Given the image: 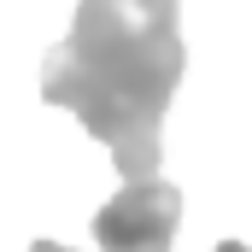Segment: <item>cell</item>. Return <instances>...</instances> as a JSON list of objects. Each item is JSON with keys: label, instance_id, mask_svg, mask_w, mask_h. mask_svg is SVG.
I'll list each match as a JSON object with an SVG mask.
<instances>
[{"label": "cell", "instance_id": "1", "mask_svg": "<svg viewBox=\"0 0 252 252\" xmlns=\"http://www.w3.org/2000/svg\"><path fill=\"white\" fill-rule=\"evenodd\" d=\"M176 0H82L76 24L41 64V94L76 112L124 182H153L164 153V112L182 82Z\"/></svg>", "mask_w": 252, "mask_h": 252}, {"label": "cell", "instance_id": "2", "mask_svg": "<svg viewBox=\"0 0 252 252\" xmlns=\"http://www.w3.org/2000/svg\"><path fill=\"white\" fill-rule=\"evenodd\" d=\"M182 223V193L170 182H124L94 211V247L100 252H170Z\"/></svg>", "mask_w": 252, "mask_h": 252}, {"label": "cell", "instance_id": "3", "mask_svg": "<svg viewBox=\"0 0 252 252\" xmlns=\"http://www.w3.org/2000/svg\"><path fill=\"white\" fill-rule=\"evenodd\" d=\"M30 252H70V247H59V241H35Z\"/></svg>", "mask_w": 252, "mask_h": 252}]
</instances>
